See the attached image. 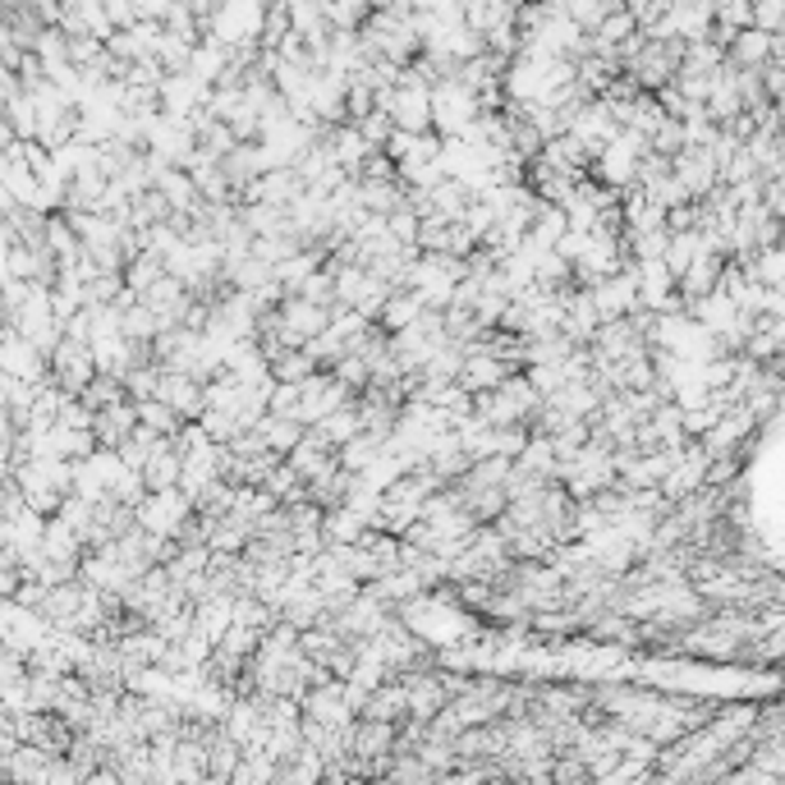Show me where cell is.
Wrapping results in <instances>:
<instances>
[{"label": "cell", "instance_id": "6da1fadb", "mask_svg": "<svg viewBox=\"0 0 785 785\" xmlns=\"http://www.w3.org/2000/svg\"><path fill=\"white\" fill-rule=\"evenodd\" d=\"M478 116H482L478 92L464 79H445L432 88V129L441 138H464Z\"/></svg>", "mask_w": 785, "mask_h": 785}, {"label": "cell", "instance_id": "7a4b0ae2", "mask_svg": "<svg viewBox=\"0 0 785 785\" xmlns=\"http://www.w3.org/2000/svg\"><path fill=\"white\" fill-rule=\"evenodd\" d=\"M101 372V363H97V350H92V341H79V335H65V341L51 350V382L56 386H65L69 395H84L88 391V382Z\"/></svg>", "mask_w": 785, "mask_h": 785}, {"label": "cell", "instance_id": "3957f363", "mask_svg": "<svg viewBox=\"0 0 785 785\" xmlns=\"http://www.w3.org/2000/svg\"><path fill=\"white\" fill-rule=\"evenodd\" d=\"M382 106L395 116V125L400 129H432V84H423L414 69H404V79L391 88V92H382Z\"/></svg>", "mask_w": 785, "mask_h": 785}, {"label": "cell", "instance_id": "277c9868", "mask_svg": "<svg viewBox=\"0 0 785 785\" xmlns=\"http://www.w3.org/2000/svg\"><path fill=\"white\" fill-rule=\"evenodd\" d=\"M143 428L138 419V400H120V404H110V409H97V419H92V432L101 445H110V451H120V445Z\"/></svg>", "mask_w": 785, "mask_h": 785}, {"label": "cell", "instance_id": "5b68a950", "mask_svg": "<svg viewBox=\"0 0 785 785\" xmlns=\"http://www.w3.org/2000/svg\"><path fill=\"white\" fill-rule=\"evenodd\" d=\"M510 372H523V367H514V363H506V359H497V354H488V350H473L469 359H464V372H460V386H469L473 395L478 391H497Z\"/></svg>", "mask_w": 785, "mask_h": 785}, {"label": "cell", "instance_id": "8992f818", "mask_svg": "<svg viewBox=\"0 0 785 785\" xmlns=\"http://www.w3.org/2000/svg\"><path fill=\"white\" fill-rule=\"evenodd\" d=\"M281 313H285V322H290L298 335H304V341L322 335V331L331 326V317H335L331 304H317V298H304V294H285V298H281Z\"/></svg>", "mask_w": 785, "mask_h": 785}, {"label": "cell", "instance_id": "52a82bcc", "mask_svg": "<svg viewBox=\"0 0 785 785\" xmlns=\"http://www.w3.org/2000/svg\"><path fill=\"white\" fill-rule=\"evenodd\" d=\"M423 308H428V298L414 290V285H409V290H395L391 298H386V308H382V326L395 335V331H404V326H414L419 317H423Z\"/></svg>", "mask_w": 785, "mask_h": 785}, {"label": "cell", "instance_id": "ba28073f", "mask_svg": "<svg viewBox=\"0 0 785 785\" xmlns=\"http://www.w3.org/2000/svg\"><path fill=\"white\" fill-rule=\"evenodd\" d=\"M170 272V262L161 257V253H153V248H143V253H134L129 257V267H125V281H129V290H138V294H147L161 276Z\"/></svg>", "mask_w": 785, "mask_h": 785}, {"label": "cell", "instance_id": "9c48e42d", "mask_svg": "<svg viewBox=\"0 0 785 785\" xmlns=\"http://www.w3.org/2000/svg\"><path fill=\"white\" fill-rule=\"evenodd\" d=\"M294 32V19H290V6L272 0L267 6V19H262V32H257V51H281Z\"/></svg>", "mask_w": 785, "mask_h": 785}, {"label": "cell", "instance_id": "30bf717a", "mask_svg": "<svg viewBox=\"0 0 785 785\" xmlns=\"http://www.w3.org/2000/svg\"><path fill=\"white\" fill-rule=\"evenodd\" d=\"M335 445H345V441H354L359 432H363V414H359V395L350 400V404H341V409H335V414H326L322 423H317Z\"/></svg>", "mask_w": 785, "mask_h": 785}]
</instances>
